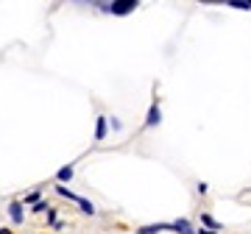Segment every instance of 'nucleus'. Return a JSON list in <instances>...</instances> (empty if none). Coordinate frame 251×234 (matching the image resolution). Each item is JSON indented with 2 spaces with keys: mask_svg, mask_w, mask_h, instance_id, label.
<instances>
[{
  "mask_svg": "<svg viewBox=\"0 0 251 234\" xmlns=\"http://www.w3.org/2000/svg\"><path fill=\"white\" fill-rule=\"evenodd\" d=\"M92 6H98L106 14H120L123 17V14H131L140 3H134V0H109V3H92Z\"/></svg>",
  "mask_w": 251,
  "mask_h": 234,
  "instance_id": "1",
  "label": "nucleus"
},
{
  "mask_svg": "<svg viewBox=\"0 0 251 234\" xmlns=\"http://www.w3.org/2000/svg\"><path fill=\"white\" fill-rule=\"evenodd\" d=\"M159 123H162V109H159V103L153 100L151 106H148V115H145L143 128H153V126H159Z\"/></svg>",
  "mask_w": 251,
  "mask_h": 234,
  "instance_id": "2",
  "label": "nucleus"
},
{
  "mask_svg": "<svg viewBox=\"0 0 251 234\" xmlns=\"http://www.w3.org/2000/svg\"><path fill=\"white\" fill-rule=\"evenodd\" d=\"M168 229L176 234H196V229H193V223H190L187 217H176L173 223H168Z\"/></svg>",
  "mask_w": 251,
  "mask_h": 234,
  "instance_id": "3",
  "label": "nucleus"
},
{
  "mask_svg": "<svg viewBox=\"0 0 251 234\" xmlns=\"http://www.w3.org/2000/svg\"><path fill=\"white\" fill-rule=\"evenodd\" d=\"M106 134H109V117L98 115V120H95V142H103Z\"/></svg>",
  "mask_w": 251,
  "mask_h": 234,
  "instance_id": "4",
  "label": "nucleus"
},
{
  "mask_svg": "<svg viewBox=\"0 0 251 234\" xmlns=\"http://www.w3.org/2000/svg\"><path fill=\"white\" fill-rule=\"evenodd\" d=\"M9 217H11V223H14V226L23 223L25 212H23V204H20V201H11V204H9Z\"/></svg>",
  "mask_w": 251,
  "mask_h": 234,
  "instance_id": "5",
  "label": "nucleus"
},
{
  "mask_svg": "<svg viewBox=\"0 0 251 234\" xmlns=\"http://www.w3.org/2000/svg\"><path fill=\"white\" fill-rule=\"evenodd\" d=\"M73 173H75V164H64V167H59V170H56V181H59V184H64V181H70L73 179Z\"/></svg>",
  "mask_w": 251,
  "mask_h": 234,
  "instance_id": "6",
  "label": "nucleus"
},
{
  "mask_svg": "<svg viewBox=\"0 0 251 234\" xmlns=\"http://www.w3.org/2000/svg\"><path fill=\"white\" fill-rule=\"evenodd\" d=\"M201 223H204L206 229H209V232H221V229H224V226L218 223L215 217L209 215V212H201Z\"/></svg>",
  "mask_w": 251,
  "mask_h": 234,
  "instance_id": "7",
  "label": "nucleus"
},
{
  "mask_svg": "<svg viewBox=\"0 0 251 234\" xmlns=\"http://www.w3.org/2000/svg\"><path fill=\"white\" fill-rule=\"evenodd\" d=\"M168 229V223H151V226H143V229H137V234H159Z\"/></svg>",
  "mask_w": 251,
  "mask_h": 234,
  "instance_id": "8",
  "label": "nucleus"
},
{
  "mask_svg": "<svg viewBox=\"0 0 251 234\" xmlns=\"http://www.w3.org/2000/svg\"><path fill=\"white\" fill-rule=\"evenodd\" d=\"M78 209H81V212H84V215H98V209H95V204H92V201H87V198H81L78 201Z\"/></svg>",
  "mask_w": 251,
  "mask_h": 234,
  "instance_id": "9",
  "label": "nucleus"
},
{
  "mask_svg": "<svg viewBox=\"0 0 251 234\" xmlns=\"http://www.w3.org/2000/svg\"><path fill=\"white\" fill-rule=\"evenodd\" d=\"M56 192H59L62 198H67V201H75V204L81 201V195H75V192H70V189L64 187V184H56Z\"/></svg>",
  "mask_w": 251,
  "mask_h": 234,
  "instance_id": "10",
  "label": "nucleus"
},
{
  "mask_svg": "<svg viewBox=\"0 0 251 234\" xmlns=\"http://www.w3.org/2000/svg\"><path fill=\"white\" fill-rule=\"evenodd\" d=\"M39 195H42V189H34V192H28L25 198H23V207H28V204H39Z\"/></svg>",
  "mask_w": 251,
  "mask_h": 234,
  "instance_id": "11",
  "label": "nucleus"
},
{
  "mask_svg": "<svg viewBox=\"0 0 251 234\" xmlns=\"http://www.w3.org/2000/svg\"><path fill=\"white\" fill-rule=\"evenodd\" d=\"M48 201H39V204H34V212H48Z\"/></svg>",
  "mask_w": 251,
  "mask_h": 234,
  "instance_id": "12",
  "label": "nucleus"
},
{
  "mask_svg": "<svg viewBox=\"0 0 251 234\" xmlns=\"http://www.w3.org/2000/svg\"><path fill=\"white\" fill-rule=\"evenodd\" d=\"M112 128H115V131H123V123H120L117 117H112Z\"/></svg>",
  "mask_w": 251,
  "mask_h": 234,
  "instance_id": "13",
  "label": "nucleus"
},
{
  "mask_svg": "<svg viewBox=\"0 0 251 234\" xmlns=\"http://www.w3.org/2000/svg\"><path fill=\"white\" fill-rule=\"evenodd\" d=\"M48 223H50V226L56 223V209H48Z\"/></svg>",
  "mask_w": 251,
  "mask_h": 234,
  "instance_id": "14",
  "label": "nucleus"
},
{
  "mask_svg": "<svg viewBox=\"0 0 251 234\" xmlns=\"http://www.w3.org/2000/svg\"><path fill=\"white\" fill-rule=\"evenodd\" d=\"M196 234H221V232H209V229H198Z\"/></svg>",
  "mask_w": 251,
  "mask_h": 234,
  "instance_id": "15",
  "label": "nucleus"
},
{
  "mask_svg": "<svg viewBox=\"0 0 251 234\" xmlns=\"http://www.w3.org/2000/svg\"><path fill=\"white\" fill-rule=\"evenodd\" d=\"M0 234H11V229H0Z\"/></svg>",
  "mask_w": 251,
  "mask_h": 234,
  "instance_id": "16",
  "label": "nucleus"
}]
</instances>
